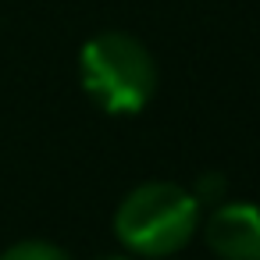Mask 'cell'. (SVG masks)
Returning <instances> with one entry per match:
<instances>
[{"label": "cell", "instance_id": "obj_5", "mask_svg": "<svg viewBox=\"0 0 260 260\" xmlns=\"http://www.w3.org/2000/svg\"><path fill=\"white\" fill-rule=\"evenodd\" d=\"M221 192H224V178H221V175H203V178H200V189H196L192 200H196V203H200V200H210V203H214Z\"/></svg>", "mask_w": 260, "mask_h": 260}, {"label": "cell", "instance_id": "obj_1", "mask_svg": "<svg viewBox=\"0 0 260 260\" xmlns=\"http://www.w3.org/2000/svg\"><path fill=\"white\" fill-rule=\"evenodd\" d=\"M86 93L107 114H136L157 89V64L150 50L125 32L93 36L79 57Z\"/></svg>", "mask_w": 260, "mask_h": 260}, {"label": "cell", "instance_id": "obj_2", "mask_svg": "<svg viewBox=\"0 0 260 260\" xmlns=\"http://www.w3.org/2000/svg\"><path fill=\"white\" fill-rule=\"evenodd\" d=\"M200 224V203L192 192L171 182H146L125 196L114 214L118 239L139 256L178 253Z\"/></svg>", "mask_w": 260, "mask_h": 260}, {"label": "cell", "instance_id": "obj_4", "mask_svg": "<svg viewBox=\"0 0 260 260\" xmlns=\"http://www.w3.org/2000/svg\"><path fill=\"white\" fill-rule=\"evenodd\" d=\"M0 260H72L61 246H54V242H40V239H25V242H18V246H11V249H4V256Z\"/></svg>", "mask_w": 260, "mask_h": 260}, {"label": "cell", "instance_id": "obj_6", "mask_svg": "<svg viewBox=\"0 0 260 260\" xmlns=\"http://www.w3.org/2000/svg\"><path fill=\"white\" fill-rule=\"evenodd\" d=\"M107 260H125V256H107Z\"/></svg>", "mask_w": 260, "mask_h": 260}, {"label": "cell", "instance_id": "obj_3", "mask_svg": "<svg viewBox=\"0 0 260 260\" xmlns=\"http://www.w3.org/2000/svg\"><path fill=\"white\" fill-rule=\"evenodd\" d=\"M203 235L221 260H260V207L253 203L217 207Z\"/></svg>", "mask_w": 260, "mask_h": 260}]
</instances>
